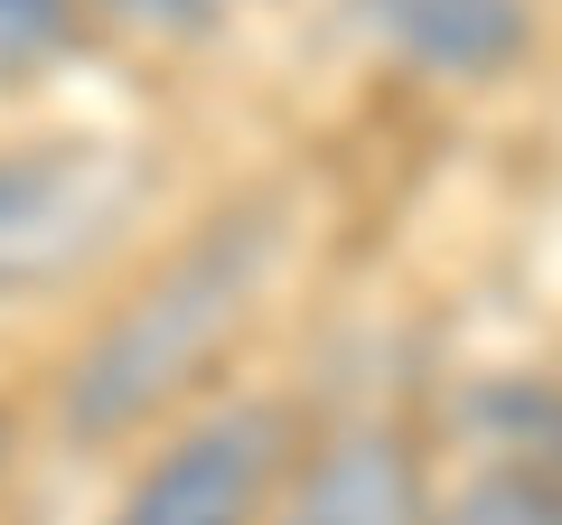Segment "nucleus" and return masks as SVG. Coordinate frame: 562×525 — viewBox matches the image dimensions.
Instances as JSON below:
<instances>
[{"label":"nucleus","mask_w":562,"mask_h":525,"mask_svg":"<svg viewBox=\"0 0 562 525\" xmlns=\"http://www.w3.org/2000/svg\"><path fill=\"white\" fill-rule=\"evenodd\" d=\"M85 10H103V20L140 29V38H198V29H216L225 0H85Z\"/></svg>","instance_id":"nucleus-8"},{"label":"nucleus","mask_w":562,"mask_h":525,"mask_svg":"<svg viewBox=\"0 0 562 525\" xmlns=\"http://www.w3.org/2000/svg\"><path fill=\"white\" fill-rule=\"evenodd\" d=\"M281 198H244L225 216H206L188 244H169L150 262V282L132 301L103 310V328L66 357V384H57V423L66 442L103 450V442H132L150 432L179 394H198L206 366L254 328L262 291L281 272Z\"/></svg>","instance_id":"nucleus-1"},{"label":"nucleus","mask_w":562,"mask_h":525,"mask_svg":"<svg viewBox=\"0 0 562 525\" xmlns=\"http://www.w3.org/2000/svg\"><path fill=\"white\" fill-rule=\"evenodd\" d=\"M543 469H553V479H562V423H553V460H543Z\"/></svg>","instance_id":"nucleus-9"},{"label":"nucleus","mask_w":562,"mask_h":525,"mask_svg":"<svg viewBox=\"0 0 562 525\" xmlns=\"http://www.w3.org/2000/svg\"><path fill=\"white\" fill-rule=\"evenodd\" d=\"M85 38V0H0V94H29Z\"/></svg>","instance_id":"nucleus-7"},{"label":"nucleus","mask_w":562,"mask_h":525,"mask_svg":"<svg viewBox=\"0 0 562 525\" xmlns=\"http://www.w3.org/2000/svg\"><path fill=\"white\" fill-rule=\"evenodd\" d=\"M291 460H301V413L272 394H225L140 460L103 525H262Z\"/></svg>","instance_id":"nucleus-3"},{"label":"nucleus","mask_w":562,"mask_h":525,"mask_svg":"<svg viewBox=\"0 0 562 525\" xmlns=\"http://www.w3.org/2000/svg\"><path fill=\"white\" fill-rule=\"evenodd\" d=\"M0 469H10V413H0Z\"/></svg>","instance_id":"nucleus-10"},{"label":"nucleus","mask_w":562,"mask_h":525,"mask_svg":"<svg viewBox=\"0 0 562 525\" xmlns=\"http://www.w3.org/2000/svg\"><path fill=\"white\" fill-rule=\"evenodd\" d=\"M431 516H441V498L422 479L413 432L347 423L319 450L291 460V479H281V498H272L262 525H431Z\"/></svg>","instance_id":"nucleus-4"},{"label":"nucleus","mask_w":562,"mask_h":525,"mask_svg":"<svg viewBox=\"0 0 562 525\" xmlns=\"http://www.w3.org/2000/svg\"><path fill=\"white\" fill-rule=\"evenodd\" d=\"M140 198H150V169L122 142H94V132L0 142V301L94 272L140 216Z\"/></svg>","instance_id":"nucleus-2"},{"label":"nucleus","mask_w":562,"mask_h":525,"mask_svg":"<svg viewBox=\"0 0 562 525\" xmlns=\"http://www.w3.org/2000/svg\"><path fill=\"white\" fill-rule=\"evenodd\" d=\"M431 525H562V479L553 469H525V460L469 469Z\"/></svg>","instance_id":"nucleus-6"},{"label":"nucleus","mask_w":562,"mask_h":525,"mask_svg":"<svg viewBox=\"0 0 562 525\" xmlns=\"http://www.w3.org/2000/svg\"><path fill=\"white\" fill-rule=\"evenodd\" d=\"M357 10L403 66L460 76V85L506 76L525 57V38H535V10L525 0H357Z\"/></svg>","instance_id":"nucleus-5"}]
</instances>
